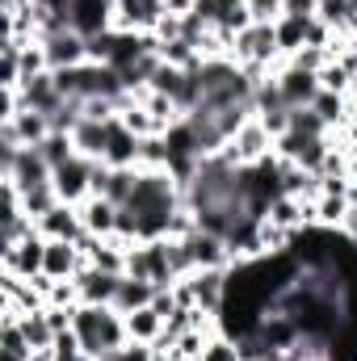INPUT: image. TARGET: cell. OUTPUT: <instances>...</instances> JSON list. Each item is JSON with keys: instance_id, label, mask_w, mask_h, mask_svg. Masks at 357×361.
<instances>
[{"instance_id": "d590c367", "label": "cell", "mask_w": 357, "mask_h": 361, "mask_svg": "<svg viewBox=\"0 0 357 361\" xmlns=\"http://www.w3.org/2000/svg\"><path fill=\"white\" fill-rule=\"evenodd\" d=\"M320 13V0H286L282 4V17H303V21H311Z\"/></svg>"}, {"instance_id": "44dd1931", "label": "cell", "mask_w": 357, "mask_h": 361, "mask_svg": "<svg viewBox=\"0 0 357 361\" xmlns=\"http://www.w3.org/2000/svg\"><path fill=\"white\" fill-rule=\"evenodd\" d=\"M152 298H156V286L152 281H143V277H122L118 281V298H114V307L122 311V315H131V311H139V307H152Z\"/></svg>"}, {"instance_id": "d6986e66", "label": "cell", "mask_w": 357, "mask_h": 361, "mask_svg": "<svg viewBox=\"0 0 357 361\" xmlns=\"http://www.w3.org/2000/svg\"><path fill=\"white\" fill-rule=\"evenodd\" d=\"M164 324H169V319H164L156 307H139V311H131V315H126V336H131V341H139V345H160Z\"/></svg>"}, {"instance_id": "277c9868", "label": "cell", "mask_w": 357, "mask_h": 361, "mask_svg": "<svg viewBox=\"0 0 357 361\" xmlns=\"http://www.w3.org/2000/svg\"><path fill=\"white\" fill-rule=\"evenodd\" d=\"M38 42H42V51H47V63H51V72H68V68H80V63H89V38H85L76 25H68V30H55V34H42Z\"/></svg>"}, {"instance_id": "7402d4cb", "label": "cell", "mask_w": 357, "mask_h": 361, "mask_svg": "<svg viewBox=\"0 0 357 361\" xmlns=\"http://www.w3.org/2000/svg\"><path fill=\"white\" fill-rule=\"evenodd\" d=\"M353 202L345 193H320L315 197V227H328V231H341L345 219H349Z\"/></svg>"}, {"instance_id": "836d02e7", "label": "cell", "mask_w": 357, "mask_h": 361, "mask_svg": "<svg viewBox=\"0 0 357 361\" xmlns=\"http://www.w3.org/2000/svg\"><path fill=\"white\" fill-rule=\"evenodd\" d=\"M290 130H298V135H328L324 118H320L311 105H303V109H294V114H290Z\"/></svg>"}, {"instance_id": "5bb4252c", "label": "cell", "mask_w": 357, "mask_h": 361, "mask_svg": "<svg viewBox=\"0 0 357 361\" xmlns=\"http://www.w3.org/2000/svg\"><path fill=\"white\" fill-rule=\"evenodd\" d=\"M38 235H47V240H72V244H80V240H85L80 210H76V206H68V202H59L55 210H47V214L38 219Z\"/></svg>"}, {"instance_id": "f1b7e54d", "label": "cell", "mask_w": 357, "mask_h": 361, "mask_svg": "<svg viewBox=\"0 0 357 361\" xmlns=\"http://www.w3.org/2000/svg\"><path fill=\"white\" fill-rule=\"evenodd\" d=\"M135 185H139V169H109V173H105V189H101V197L126 206L131 193H135Z\"/></svg>"}, {"instance_id": "30bf717a", "label": "cell", "mask_w": 357, "mask_h": 361, "mask_svg": "<svg viewBox=\"0 0 357 361\" xmlns=\"http://www.w3.org/2000/svg\"><path fill=\"white\" fill-rule=\"evenodd\" d=\"M17 92H21V105H25V109H38V114H47V118H51V114H55V109L68 101V97L59 92V80H55V72H38V76H25Z\"/></svg>"}, {"instance_id": "7c38bea8", "label": "cell", "mask_w": 357, "mask_h": 361, "mask_svg": "<svg viewBox=\"0 0 357 361\" xmlns=\"http://www.w3.org/2000/svg\"><path fill=\"white\" fill-rule=\"evenodd\" d=\"M85 265H89V257H85L80 244H72V240H47V261H42L47 277L63 281V277H76Z\"/></svg>"}, {"instance_id": "9a60e30c", "label": "cell", "mask_w": 357, "mask_h": 361, "mask_svg": "<svg viewBox=\"0 0 357 361\" xmlns=\"http://www.w3.org/2000/svg\"><path fill=\"white\" fill-rule=\"evenodd\" d=\"M257 336L265 341V345L273 349V353H290V349H294V345L303 341L298 324H294V319H290L286 311H269L265 319L257 324Z\"/></svg>"}, {"instance_id": "cb8c5ba5", "label": "cell", "mask_w": 357, "mask_h": 361, "mask_svg": "<svg viewBox=\"0 0 357 361\" xmlns=\"http://www.w3.org/2000/svg\"><path fill=\"white\" fill-rule=\"evenodd\" d=\"M311 109L324 118V126H328V130H341V126H349V97H345V92L320 89V97L311 101Z\"/></svg>"}, {"instance_id": "ba28073f", "label": "cell", "mask_w": 357, "mask_h": 361, "mask_svg": "<svg viewBox=\"0 0 357 361\" xmlns=\"http://www.w3.org/2000/svg\"><path fill=\"white\" fill-rule=\"evenodd\" d=\"M42 261H47V235H25L21 244H4L0 248V269L17 273V277H38L42 273Z\"/></svg>"}, {"instance_id": "3957f363", "label": "cell", "mask_w": 357, "mask_h": 361, "mask_svg": "<svg viewBox=\"0 0 357 361\" xmlns=\"http://www.w3.org/2000/svg\"><path fill=\"white\" fill-rule=\"evenodd\" d=\"M273 135H269L265 126H261V118L253 114L227 143H223V156L236 164V169H253V164H261V160H269L273 156Z\"/></svg>"}, {"instance_id": "d4e9b609", "label": "cell", "mask_w": 357, "mask_h": 361, "mask_svg": "<svg viewBox=\"0 0 357 361\" xmlns=\"http://www.w3.org/2000/svg\"><path fill=\"white\" fill-rule=\"evenodd\" d=\"M332 34H349L357 21V0H320V13H315Z\"/></svg>"}, {"instance_id": "e575fe53", "label": "cell", "mask_w": 357, "mask_h": 361, "mask_svg": "<svg viewBox=\"0 0 357 361\" xmlns=\"http://www.w3.org/2000/svg\"><path fill=\"white\" fill-rule=\"evenodd\" d=\"M328 59H332L328 47H303L298 55H290V63H294V68H307V72H320Z\"/></svg>"}, {"instance_id": "484cf974", "label": "cell", "mask_w": 357, "mask_h": 361, "mask_svg": "<svg viewBox=\"0 0 357 361\" xmlns=\"http://www.w3.org/2000/svg\"><path fill=\"white\" fill-rule=\"evenodd\" d=\"M143 173H169V139L164 135H147L139 139V164Z\"/></svg>"}, {"instance_id": "2e32d148", "label": "cell", "mask_w": 357, "mask_h": 361, "mask_svg": "<svg viewBox=\"0 0 357 361\" xmlns=\"http://www.w3.org/2000/svg\"><path fill=\"white\" fill-rule=\"evenodd\" d=\"M72 25L85 38L114 30V0H72Z\"/></svg>"}, {"instance_id": "6da1fadb", "label": "cell", "mask_w": 357, "mask_h": 361, "mask_svg": "<svg viewBox=\"0 0 357 361\" xmlns=\"http://www.w3.org/2000/svg\"><path fill=\"white\" fill-rule=\"evenodd\" d=\"M72 332L80 336L85 353L97 357V361L131 341V336H126V315H122L118 307H92V302H80V307H76Z\"/></svg>"}, {"instance_id": "8d00e7d4", "label": "cell", "mask_w": 357, "mask_h": 361, "mask_svg": "<svg viewBox=\"0 0 357 361\" xmlns=\"http://www.w3.org/2000/svg\"><path fill=\"white\" fill-rule=\"evenodd\" d=\"M198 8V0H164V13L169 17H189Z\"/></svg>"}, {"instance_id": "52a82bcc", "label": "cell", "mask_w": 357, "mask_h": 361, "mask_svg": "<svg viewBox=\"0 0 357 361\" xmlns=\"http://www.w3.org/2000/svg\"><path fill=\"white\" fill-rule=\"evenodd\" d=\"M92 169H97V160L89 156H72L68 164H59L55 169V193H59V202H68V206H80L85 197H92Z\"/></svg>"}, {"instance_id": "1f68e13d", "label": "cell", "mask_w": 357, "mask_h": 361, "mask_svg": "<svg viewBox=\"0 0 357 361\" xmlns=\"http://www.w3.org/2000/svg\"><path fill=\"white\" fill-rule=\"evenodd\" d=\"M198 361H240V345H236L231 336L214 332V336L206 341V349H202V357Z\"/></svg>"}, {"instance_id": "ac0fdd59", "label": "cell", "mask_w": 357, "mask_h": 361, "mask_svg": "<svg viewBox=\"0 0 357 361\" xmlns=\"http://www.w3.org/2000/svg\"><path fill=\"white\" fill-rule=\"evenodd\" d=\"M72 143H76V156H89V160H105V143H109V122H97V118H80L76 130H72Z\"/></svg>"}, {"instance_id": "74e56055", "label": "cell", "mask_w": 357, "mask_h": 361, "mask_svg": "<svg viewBox=\"0 0 357 361\" xmlns=\"http://www.w3.org/2000/svg\"><path fill=\"white\" fill-rule=\"evenodd\" d=\"M349 130L357 135V92H349Z\"/></svg>"}, {"instance_id": "4fadbf2b", "label": "cell", "mask_w": 357, "mask_h": 361, "mask_svg": "<svg viewBox=\"0 0 357 361\" xmlns=\"http://www.w3.org/2000/svg\"><path fill=\"white\" fill-rule=\"evenodd\" d=\"M126 273H105V269H85L76 273V286H80V302H92V307H114V298H118V281H122Z\"/></svg>"}, {"instance_id": "8fae6325", "label": "cell", "mask_w": 357, "mask_h": 361, "mask_svg": "<svg viewBox=\"0 0 357 361\" xmlns=\"http://www.w3.org/2000/svg\"><path fill=\"white\" fill-rule=\"evenodd\" d=\"M80 223H85V235H97V240H109L114 231H118V214H122V206L118 202H109V197H101V193H92L85 197L80 206Z\"/></svg>"}, {"instance_id": "ffe728a7", "label": "cell", "mask_w": 357, "mask_h": 361, "mask_svg": "<svg viewBox=\"0 0 357 361\" xmlns=\"http://www.w3.org/2000/svg\"><path fill=\"white\" fill-rule=\"evenodd\" d=\"M0 126H13V135H17L25 147H38V143L55 130V126H51V118H47V114H38V109H21L13 122H0Z\"/></svg>"}, {"instance_id": "5b68a950", "label": "cell", "mask_w": 357, "mask_h": 361, "mask_svg": "<svg viewBox=\"0 0 357 361\" xmlns=\"http://www.w3.org/2000/svg\"><path fill=\"white\" fill-rule=\"evenodd\" d=\"M51 177H55V169L47 164V156H42L38 147H21V152H17L13 160H4V164H0V180L17 185L21 193H30V189L47 185Z\"/></svg>"}, {"instance_id": "4316f807", "label": "cell", "mask_w": 357, "mask_h": 361, "mask_svg": "<svg viewBox=\"0 0 357 361\" xmlns=\"http://www.w3.org/2000/svg\"><path fill=\"white\" fill-rule=\"evenodd\" d=\"M17 324H21L25 341L34 345V353H42V349H51V345H55V328H51L47 311H25V315H21Z\"/></svg>"}, {"instance_id": "603a6c76", "label": "cell", "mask_w": 357, "mask_h": 361, "mask_svg": "<svg viewBox=\"0 0 357 361\" xmlns=\"http://www.w3.org/2000/svg\"><path fill=\"white\" fill-rule=\"evenodd\" d=\"M311 21H315V17H311ZM311 21H303V17H277V21H273L282 59H290V55H298V51L307 47V25H311Z\"/></svg>"}, {"instance_id": "f35d334b", "label": "cell", "mask_w": 357, "mask_h": 361, "mask_svg": "<svg viewBox=\"0 0 357 361\" xmlns=\"http://www.w3.org/2000/svg\"><path fill=\"white\" fill-rule=\"evenodd\" d=\"M30 361H55V353H51V349H42V353H34Z\"/></svg>"}, {"instance_id": "4dcf8cb0", "label": "cell", "mask_w": 357, "mask_h": 361, "mask_svg": "<svg viewBox=\"0 0 357 361\" xmlns=\"http://www.w3.org/2000/svg\"><path fill=\"white\" fill-rule=\"evenodd\" d=\"M38 152L47 156V164H51V169H59V164H68V160L76 156V143H72V135H63V130H51V135L38 143Z\"/></svg>"}, {"instance_id": "7a4b0ae2", "label": "cell", "mask_w": 357, "mask_h": 361, "mask_svg": "<svg viewBox=\"0 0 357 361\" xmlns=\"http://www.w3.org/2000/svg\"><path fill=\"white\" fill-rule=\"evenodd\" d=\"M231 59H236L240 68H269V72H277L282 51H277V30H273V21H253L248 30H240L236 42H231Z\"/></svg>"}, {"instance_id": "8992f818", "label": "cell", "mask_w": 357, "mask_h": 361, "mask_svg": "<svg viewBox=\"0 0 357 361\" xmlns=\"http://www.w3.org/2000/svg\"><path fill=\"white\" fill-rule=\"evenodd\" d=\"M273 85H277L282 101L290 109H303V105H311L320 97V72H307V68H294L290 59H282L277 72H273Z\"/></svg>"}, {"instance_id": "f546056e", "label": "cell", "mask_w": 357, "mask_h": 361, "mask_svg": "<svg viewBox=\"0 0 357 361\" xmlns=\"http://www.w3.org/2000/svg\"><path fill=\"white\" fill-rule=\"evenodd\" d=\"M320 89L345 92V97H349V92L357 89V76L349 72V68H345V63H341V59H328V63L320 68Z\"/></svg>"}, {"instance_id": "9c48e42d", "label": "cell", "mask_w": 357, "mask_h": 361, "mask_svg": "<svg viewBox=\"0 0 357 361\" xmlns=\"http://www.w3.org/2000/svg\"><path fill=\"white\" fill-rule=\"evenodd\" d=\"M185 248L193 257V269H231V248L214 231H202L198 227L193 235H185Z\"/></svg>"}, {"instance_id": "83f0119b", "label": "cell", "mask_w": 357, "mask_h": 361, "mask_svg": "<svg viewBox=\"0 0 357 361\" xmlns=\"http://www.w3.org/2000/svg\"><path fill=\"white\" fill-rule=\"evenodd\" d=\"M34 345L25 341L21 324H0V361H30Z\"/></svg>"}, {"instance_id": "e0dca14e", "label": "cell", "mask_w": 357, "mask_h": 361, "mask_svg": "<svg viewBox=\"0 0 357 361\" xmlns=\"http://www.w3.org/2000/svg\"><path fill=\"white\" fill-rule=\"evenodd\" d=\"M109 169H135L139 164V135H131L118 118L109 122V143H105V160Z\"/></svg>"}, {"instance_id": "d6a6232c", "label": "cell", "mask_w": 357, "mask_h": 361, "mask_svg": "<svg viewBox=\"0 0 357 361\" xmlns=\"http://www.w3.org/2000/svg\"><path fill=\"white\" fill-rule=\"evenodd\" d=\"M38 72H51V63H47L42 42L34 38V42H25V47H21V80H25V76H38Z\"/></svg>"}]
</instances>
